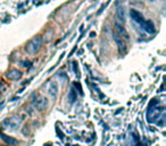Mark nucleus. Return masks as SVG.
<instances>
[{"instance_id": "nucleus-8", "label": "nucleus", "mask_w": 166, "mask_h": 146, "mask_svg": "<svg viewBox=\"0 0 166 146\" xmlns=\"http://www.w3.org/2000/svg\"><path fill=\"white\" fill-rule=\"evenodd\" d=\"M75 99H76V93H75L74 89H71V93H69V101L73 103Z\"/></svg>"}, {"instance_id": "nucleus-6", "label": "nucleus", "mask_w": 166, "mask_h": 146, "mask_svg": "<svg viewBox=\"0 0 166 146\" xmlns=\"http://www.w3.org/2000/svg\"><path fill=\"white\" fill-rule=\"evenodd\" d=\"M48 94L53 98L57 97V94H58V86L56 82H51L48 87Z\"/></svg>"}, {"instance_id": "nucleus-1", "label": "nucleus", "mask_w": 166, "mask_h": 146, "mask_svg": "<svg viewBox=\"0 0 166 146\" xmlns=\"http://www.w3.org/2000/svg\"><path fill=\"white\" fill-rule=\"evenodd\" d=\"M130 15H131V17L133 18L134 22H137L138 24L141 26L142 29L145 30L146 32L148 33H154L156 30H155V26L152 24L150 21H147L143 16H142L141 13H139L138 10L136 9H131L130 10Z\"/></svg>"}, {"instance_id": "nucleus-9", "label": "nucleus", "mask_w": 166, "mask_h": 146, "mask_svg": "<svg viewBox=\"0 0 166 146\" xmlns=\"http://www.w3.org/2000/svg\"><path fill=\"white\" fill-rule=\"evenodd\" d=\"M118 16L122 17V21L124 20V10H123V8H118Z\"/></svg>"}, {"instance_id": "nucleus-3", "label": "nucleus", "mask_w": 166, "mask_h": 146, "mask_svg": "<svg viewBox=\"0 0 166 146\" xmlns=\"http://www.w3.org/2000/svg\"><path fill=\"white\" fill-rule=\"evenodd\" d=\"M21 124V119L18 117H13L6 119L2 122V126L5 127V129H9V130H16Z\"/></svg>"}, {"instance_id": "nucleus-7", "label": "nucleus", "mask_w": 166, "mask_h": 146, "mask_svg": "<svg viewBox=\"0 0 166 146\" xmlns=\"http://www.w3.org/2000/svg\"><path fill=\"white\" fill-rule=\"evenodd\" d=\"M1 139L5 141L6 144H9V145H11V146H14V145H17V139H15L14 137H10V136H8V135H5V134H2L1 132Z\"/></svg>"}, {"instance_id": "nucleus-4", "label": "nucleus", "mask_w": 166, "mask_h": 146, "mask_svg": "<svg viewBox=\"0 0 166 146\" xmlns=\"http://www.w3.org/2000/svg\"><path fill=\"white\" fill-rule=\"evenodd\" d=\"M32 104H33V106H34L37 110L43 111V110H46L47 106H48V99L40 95V96H37V97L33 98Z\"/></svg>"}, {"instance_id": "nucleus-2", "label": "nucleus", "mask_w": 166, "mask_h": 146, "mask_svg": "<svg viewBox=\"0 0 166 146\" xmlns=\"http://www.w3.org/2000/svg\"><path fill=\"white\" fill-rule=\"evenodd\" d=\"M41 46H42V37L41 35H37V37H34L33 39H31L27 42L26 47H25V50L30 55H35L40 50Z\"/></svg>"}, {"instance_id": "nucleus-10", "label": "nucleus", "mask_w": 166, "mask_h": 146, "mask_svg": "<svg viewBox=\"0 0 166 146\" xmlns=\"http://www.w3.org/2000/svg\"><path fill=\"white\" fill-rule=\"evenodd\" d=\"M0 87H1V83H0Z\"/></svg>"}, {"instance_id": "nucleus-5", "label": "nucleus", "mask_w": 166, "mask_h": 146, "mask_svg": "<svg viewBox=\"0 0 166 146\" xmlns=\"http://www.w3.org/2000/svg\"><path fill=\"white\" fill-rule=\"evenodd\" d=\"M21 77H22V72L20 70H16V68H13L7 73V78L9 80H18V79H21Z\"/></svg>"}]
</instances>
